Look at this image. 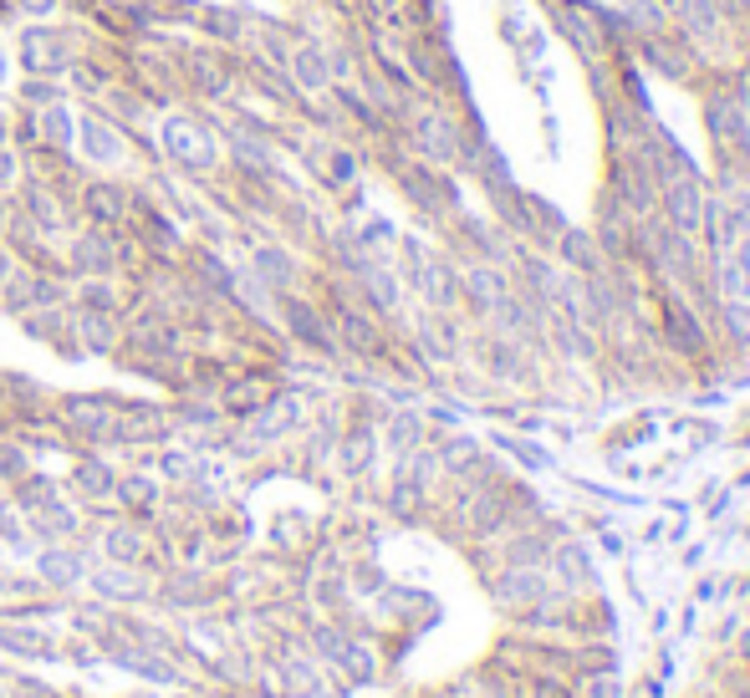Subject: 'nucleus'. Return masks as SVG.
Listing matches in <instances>:
<instances>
[{"label":"nucleus","mask_w":750,"mask_h":698,"mask_svg":"<svg viewBox=\"0 0 750 698\" xmlns=\"http://www.w3.org/2000/svg\"><path fill=\"white\" fill-rule=\"evenodd\" d=\"M546 561H552V571H557V587L562 591H582L587 587V581H593V561H587V551H582V545H552V556H546Z\"/></svg>","instance_id":"obj_20"},{"label":"nucleus","mask_w":750,"mask_h":698,"mask_svg":"<svg viewBox=\"0 0 750 698\" xmlns=\"http://www.w3.org/2000/svg\"><path fill=\"white\" fill-rule=\"evenodd\" d=\"M199 26H205V37L220 41V47L245 41V16L231 11V6H205V11H199Z\"/></svg>","instance_id":"obj_24"},{"label":"nucleus","mask_w":750,"mask_h":698,"mask_svg":"<svg viewBox=\"0 0 750 698\" xmlns=\"http://www.w3.org/2000/svg\"><path fill=\"white\" fill-rule=\"evenodd\" d=\"M669 21L704 61L720 57V47H730V37H736L725 0H669Z\"/></svg>","instance_id":"obj_2"},{"label":"nucleus","mask_w":750,"mask_h":698,"mask_svg":"<svg viewBox=\"0 0 750 698\" xmlns=\"http://www.w3.org/2000/svg\"><path fill=\"white\" fill-rule=\"evenodd\" d=\"M286 77L296 82L302 97H322L332 87V67H328V41H296L286 51Z\"/></svg>","instance_id":"obj_8"},{"label":"nucleus","mask_w":750,"mask_h":698,"mask_svg":"<svg viewBox=\"0 0 750 698\" xmlns=\"http://www.w3.org/2000/svg\"><path fill=\"white\" fill-rule=\"evenodd\" d=\"M714 322H720L725 347L750 352V302H714Z\"/></svg>","instance_id":"obj_23"},{"label":"nucleus","mask_w":750,"mask_h":698,"mask_svg":"<svg viewBox=\"0 0 750 698\" xmlns=\"http://www.w3.org/2000/svg\"><path fill=\"white\" fill-rule=\"evenodd\" d=\"M0 642H6V648H16V652H51V642L37 638L31 627H0Z\"/></svg>","instance_id":"obj_35"},{"label":"nucleus","mask_w":750,"mask_h":698,"mask_svg":"<svg viewBox=\"0 0 750 698\" xmlns=\"http://www.w3.org/2000/svg\"><path fill=\"white\" fill-rule=\"evenodd\" d=\"M740 648H746V658H750V632H746V638H740Z\"/></svg>","instance_id":"obj_48"},{"label":"nucleus","mask_w":750,"mask_h":698,"mask_svg":"<svg viewBox=\"0 0 750 698\" xmlns=\"http://www.w3.org/2000/svg\"><path fill=\"white\" fill-rule=\"evenodd\" d=\"M306 158L316 164V174H322V184H328V189H348V184L358 179V169H363V158L352 154L348 144H316Z\"/></svg>","instance_id":"obj_16"},{"label":"nucleus","mask_w":750,"mask_h":698,"mask_svg":"<svg viewBox=\"0 0 750 698\" xmlns=\"http://www.w3.org/2000/svg\"><path fill=\"white\" fill-rule=\"evenodd\" d=\"M286 326H291V337L306 342V347L338 352V332H332V322L316 312L312 302H296V296H286Z\"/></svg>","instance_id":"obj_14"},{"label":"nucleus","mask_w":750,"mask_h":698,"mask_svg":"<svg viewBox=\"0 0 750 698\" xmlns=\"http://www.w3.org/2000/svg\"><path fill=\"white\" fill-rule=\"evenodd\" d=\"M659 215L679 229V235H694L700 240V219H704V174L700 169H674L659 179Z\"/></svg>","instance_id":"obj_4"},{"label":"nucleus","mask_w":750,"mask_h":698,"mask_svg":"<svg viewBox=\"0 0 750 698\" xmlns=\"http://www.w3.org/2000/svg\"><path fill=\"white\" fill-rule=\"evenodd\" d=\"M26 102H31V108L61 102V87H57V82H47V77H31V82H26Z\"/></svg>","instance_id":"obj_37"},{"label":"nucleus","mask_w":750,"mask_h":698,"mask_svg":"<svg viewBox=\"0 0 750 698\" xmlns=\"http://www.w3.org/2000/svg\"><path fill=\"white\" fill-rule=\"evenodd\" d=\"M113 337H118V332H113L108 312H82V342H87V347H92V352H108Z\"/></svg>","instance_id":"obj_30"},{"label":"nucleus","mask_w":750,"mask_h":698,"mask_svg":"<svg viewBox=\"0 0 750 698\" xmlns=\"http://www.w3.org/2000/svg\"><path fill=\"white\" fill-rule=\"evenodd\" d=\"M251 271L266 291H291V281H296V260H291V250H281V245H255Z\"/></svg>","instance_id":"obj_18"},{"label":"nucleus","mask_w":750,"mask_h":698,"mask_svg":"<svg viewBox=\"0 0 750 698\" xmlns=\"http://www.w3.org/2000/svg\"><path fill=\"white\" fill-rule=\"evenodd\" d=\"M6 281H11V260H6V255H0V286H6Z\"/></svg>","instance_id":"obj_46"},{"label":"nucleus","mask_w":750,"mask_h":698,"mask_svg":"<svg viewBox=\"0 0 750 698\" xmlns=\"http://www.w3.org/2000/svg\"><path fill=\"white\" fill-rule=\"evenodd\" d=\"M108 556H113V561H138V556H144V541H138V530H128V525L108 530Z\"/></svg>","instance_id":"obj_32"},{"label":"nucleus","mask_w":750,"mask_h":698,"mask_svg":"<svg viewBox=\"0 0 750 698\" xmlns=\"http://www.w3.org/2000/svg\"><path fill=\"white\" fill-rule=\"evenodd\" d=\"M16 11V6H11V0H0V16H11Z\"/></svg>","instance_id":"obj_47"},{"label":"nucleus","mask_w":750,"mask_h":698,"mask_svg":"<svg viewBox=\"0 0 750 698\" xmlns=\"http://www.w3.org/2000/svg\"><path fill=\"white\" fill-rule=\"evenodd\" d=\"M338 347L358 352V357H378V352H383V332L373 326V316H368V312L342 306V312H338Z\"/></svg>","instance_id":"obj_15"},{"label":"nucleus","mask_w":750,"mask_h":698,"mask_svg":"<svg viewBox=\"0 0 750 698\" xmlns=\"http://www.w3.org/2000/svg\"><path fill=\"white\" fill-rule=\"evenodd\" d=\"M460 296L470 302L475 316H496V306L510 296V276L490 260H470L460 271Z\"/></svg>","instance_id":"obj_6"},{"label":"nucleus","mask_w":750,"mask_h":698,"mask_svg":"<svg viewBox=\"0 0 750 698\" xmlns=\"http://www.w3.org/2000/svg\"><path fill=\"white\" fill-rule=\"evenodd\" d=\"M490 591H496L500 607H516V612H526V607H536L552 591V581H546L542 567H506L496 581H490Z\"/></svg>","instance_id":"obj_10"},{"label":"nucleus","mask_w":750,"mask_h":698,"mask_svg":"<svg viewBox=\"0 0 750 698\" xmlns=\"http://www.w3.org/2000/svg\"><path fill=\"white\" fill-rule=\"evenodd\" d=\"M67 423L92 439H108L113 429H118V409H108L103 397H72V403H67Z\"/></svg>","instance_id":"obj_19"},{"label":"nucleus","mask_w":750,"mask_h":698,"mask_svg":"<svg viewBox=\"0 0 750 698\" xmlns=\"http://www.w3.org/2000/svg\"><path fill=\"white\" fill-rule=\"evenodd\" d=\"M403 6H409V0H368V11H373V16H383V21L403 16Z\"/></svg>","instance_id":"obj_42"},{"label":"nucleus","mask_w":750,"mask_h":698,"mask_svg":"<svg viewBox=\"0 0 750 698\" xmlns=\"http://www.w3.org/2000/svg\"><path fill=\"white\" fill-rule=\"evenodd\" d=\"M16 174H21V164H16V148L0 144V184H11Z\"/></svg>","instance_id":"obj_41"},{"label":"nucleus","mask_w":750,"mask_h":698,"mask_svg":"<svg viewBox=\"0 0 750 698\" xmlns=\"http://www.w3.org/2000/svg\"><path fill=\"white\" fill-rule=\"evenodd\" d=\"M123 500H134V505H154V484L144 480V474H128V480L118 484Z\"/></svg>","instance_id":"obj_38"},{"label":"nucleus","mask_w":750,"mask_h":698,"mask_svg":"<svg viewBox=\"0 0 750 698\" xmlns=\"http://www.w3.org/2000/svg\"><path fill=\"white\" fill-rule=\"evenodd\" d=\"M72 260L82 265V271H92V276H108V271H113V245H108V235H82V240L72 245Z\"/></svg>","instance_id":"obj_25"},{"label":"nucleus","mask_w":750,"mask_h":698,"mask_svg":"<svg viewBox=\"0 0 750 698\" xmlns=\"http://www.w3.org/2000/svg\"><path fill=\"white\" fill-rule=\"evenodd\" d=\"M92 587L103 591V597H138V581L128 577V571H97Z\"/></svg>","instance_id":"obj_36"},{"label":"nucleus","mask_w":750,"mask_h":698,"mask_svg":"<svg viewBox=\"0 0 750 698\" xmlns=\"http://www.w3.org/2000/svg\"><path fill=\"white\" fill-rule=\"evenodd\" d=\"M41 571H47L51 581H77V577H82V561L67 556V551H47V556H41Z\"/></svg>","instance_id":"obj_34"},{"label":"nucleus","mask_w":750,"mask_h":698,"mask_svg":"<svg viewBox=\"0 0 750 698\" xmlns=\"http://www.w3.org/2000/svg\"><path fill=\"white\" fill-rule=\"evenodd\" d=\"M6 77H11V51H6V41H0V87H6Z\"/></svg>","instance_id":"obj_45"},{"label":"nucleus","mask_w":750,"mask_h":698,"mask_svg":"<svg viewBox=\"0 0 750 698\" xmlns=\"http://www.w3.org/2000/svg\"><path fill=\"white\" fill-rule=\"evenodd\" d=\"M184 67H189V82H194V92H205V97H215V102H225V97L235 92V72L231 67H225V61L215 57V51H194L189 61H184Z\"/></svg>","instance_id":"obj_17"},{"label":"nucleus","mask_w":750,"mask_h":698,"mask_svg":"<svg viewBox=\"0 0 750 698\" xmlns=\"http://www.w3.org/2000/svg\"><path fill=\"white\" fill-rule=\"evenodd\" d=\"M704 286L714 302H750V265L736 250L704 255Z\"/></svg>","instance_id":"obj_11"},{"label":"nucleus","mask_w":750,"mask_h":698,"mask_svg":"<svg viewBox=\"0 0 750 698\" xmlns=\"http://www.w3.org/2000/svg\"><path fill=\"white\" fill-rule=\"evenodd\" d=\"M659 342H664L674 357H684V362L710 357V322L694 312V302L679 286H669L664 302H659Z\"/></svg>","instance_id":"obj_1"},{"label":"nucleus","mask_w":750,"mask_h":698,"mask_svg":"<svg viewBox=\"0 0 750 698\" xmlns=\"http://www.w3.org/2000/svg\"><path fill=\"white\" fill-rule=\"evenodd\" d=\"M77 144H82V154L92 158V164H103V169H113V164L128 158V138H123V128L113 118H103V112H87V118L77 122Z\"/></svg>","instance_id":"obj_9"},{"label":"nucleus","mask_w":750,"mask_h":698,"mask_svg":"<svg viewBox=\"0 0 750 698\" xmlns=\"http://www.w3.org/2000/svg\"><path fill=\"white\" fill-rule=\"evenodd\" d=\"M26 209H31V219L41 229H61V209L51 199V184H26Z\"/></svg>","instance_id":"obj_27"},{"label":"nucleus","mask_w":750,"mask_h":698,"mask_svg":"<svg viewBox=\"0 0 750 698\" xmlns=\"http://www.w3.org/2000/svg\"><path fill=\"white\" fill-rule=\"evenodd\" d=\"M82 215H92L97 225H118L128 215V194L113 189V184H87L82 189Z\"/></svg>","instance_id":"obj_21"},{"label":"nucleus","mask_w":750,"mask_h":698,"mask_svg":"<svg viewBox=\"0 0 750 698\" xmlns=\"http://www.w3.org/2000/svg\"><path fill=\"white\" fill-rule=\"evenodd\" d=\"M419 434H423V423L413 419V413H399V419L388 423V444L399 449V454H413V449H419Z\"/></svg>","instance_id":"obj_31"},{"label":"nucleus","mask_w":750,"mask_h":698,"mask_svg":"<svg viewBox=\"0 0 750 698\" xmlns=\"http://www.w3.org/2000/svg\"><path fill=\"white\" fill-rule=\"evenodd\" d=\"M557 265H567L572 276H597V271H607V260H603V250H597V240H593V229H562L557 235Z\"/></svg>","instance_id":"obj_13"},{"label":"nucleus","mask_w":750,"mask_h":698,"mask_svg":"<svg viewBox=\"0 0 750 698\" xmlns=\"http://www.w3.org/2000/svg\"><path fill=\"white\" fill-rule=\"evenodd\" d=\"M82 306H87V312H108V306H113V291H108V286H82Z\"/></svg>","instance_id":"obj_39"},{"label":"nucleus","mask_w":750,"mask_h":698,"mask_svg":"<svg viewBox=\"0 0 750 698\" xmlns=\"http://www.w3.org/2000/svg\"><path fill=\"white\" fill-rule=\"evenodd\" d=\"M740 245V225L725 194H704V219H700V250L704 255H725Z\"/></svg>","instance_id":"obj_12"},{"label":"nucleus","mask_w":750,"mask_h":698,"mask_svg":"<svg viewBox=\"0 0 750 698\" xmlns=\"http://www.w3.org/2000/svg\"><path fill=\"white\" fill-rule=\"evenodd\" d=\"M21 67L31 77H57L72 67V47H67V37L61 31H47V26H31V31H21Z\"/></svg>","instance_id":"obj_7"},{"label":"nucleus","mask_w":750,"mask_h":698,"mask_svg":"<svg viewBox=\"0 0 750 698\" xmlns=\"http://www.w3.org/2000/svg\"><path fill=\"white\" fill-rule=\"evenodd\" d=\"M16 11H26V16H47V11H57L61 0H11Z\"/></svg>","instance_id":"obj_43"},{"label":"nucleus","mask_w":750,"mask_h":698,"mask_svg":"<svg viewBox=\"0 0 750 698\" xmlns=\"http://www.w3.org/2000/svg\"><path fill=\"white\" fill-rule=\"evenodd\" d=\"M629 57L639 61L643 72L664 77V82H694V77L704 72V57L679 37L674 26H669V31H654V37H633Z\"/></svg>","instance_id":"obj_3"},{"label":"nucleus","mask_w":750,"mask_h":698,"mask_svg":"<svg viewBox=\"0 0 750 698\" xmlns=\"http://www.w3.org/2000/svg\"><path fill=\"white\" fill-rule=\"evenodd\" d=\"M368 459H373V434H368V429H352L348 444H342V470H348V474H363Z\"/></svg>","instance_id":"obj_28"},{"label":"nucleus","mask_w":750,"mask_h":698,"mask_svg":"<svg viewBox=\"0 0 750 698\" xmlns=\"http://www.w3.org/2000/svg\"><path fill=\"white\" fill-rule=\"evenodd\" d=\"M475 459H480V444H475V439H465V434H455L445 449H439V470H449V474H470V470H475Z\"/></svg>","instance_id":"obj_26"},{"label":"nucleus","mask_w":750,"mask_h":698,"mask_svg":"<svg viewBox=\"0 0 750 698\" xmlns=\"http://www.w3.org/2000/svg\"><path fill=\"white\" fill-rule=\"evenodd\" d=\"M164 148H169L174 164H184V169L205 174L215 169V132H205V122H184V118H169L164 122Z\"/></svg>","instance_id":"obj_5"},{"label":"nucleus","mask_w":750,"mask_h":698,"mask_svg":"<svg viewBox=\"0 0 750 698\" xmlns=\"http://www.w3.org/2000/svg\"><path fill=\"white\" fill-rule=\"evenodd\" d=\"M266 383H235L231 387V393H225V403H231V409L235 413H255V409H261V403H266Z\"/></svg>","instance_id":"obj_33"},{"label":"nucleus","mask_w":750,"mask_h":698,"mask_svg":"<svg viewBox=\"0 0 750 698\" xmlns=\"http://www.w3.org/2000/svg\"><path fill=\"white\" fill-rule=\"evenodd\" d=\"M0 474H11V480H21V474H26L21 449H0Z\"/></svg>","instance_id":"obj_40"},{"label":"nucleus","mask_w":750,"mask_h":698,"mask_svg":"<svg viewBox=\"0 0 750 698\" xmlns=\"http://www.w3.org/2000/svg\"><path fill=\"white\" fill-rule=\"evenodd\" d=\"M184 470H189V459H184V454H164V474H174V480H179Z\"/></svg>","instance_id":"obj_44"},{"label":"nucleus","mask_w":750,"mask_h":698,"mask_svg":"<svg viewBox=\"0 0 750 698\" xmlns=\"http://www.w3.org/2000/svg\"><path fill=\"white\" fill-rule=\"evenodd\" d=\"M37 132H41V148L67 154L72 138H77V122H72V112L61 108V102H51V108H37Z\"/></svg>","instance_id":"obj_22"},{"label":"nucleus","mask_w":750,"mask_h":698,"mask_svg":"<svg viewBox=\"0 0 750 698\" xmlns=\"http://www.w3.org/2000/svg\"><path fill=\"white\" fill-rule=\"evenodd\" d=\"M77 490L92 494V500H103V494H113V474L103 459H87V464H77Z\"/></svg>","instance_id":"obj_29"}]
</instances>
